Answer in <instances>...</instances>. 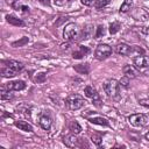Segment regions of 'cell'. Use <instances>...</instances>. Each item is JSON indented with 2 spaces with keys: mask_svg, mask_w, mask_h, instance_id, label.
Segmentation results:
<instances>
[{
  "mask_svg": "<svg viewBox=\"0 0 149 149\" xmlns=\"http://www.w3.org/2000/svg\"><path fill=\"white\" fill-rule=\"evenodd\" d=\"M23 69V64L17 61H3L1 66L2 77H14Z\"/></svg>",
  "mask_w": 149,
  "mask_h": 149,
  "instance_id": "obj_1",
  "label": "cell"
},
{
  "mask_svg": "<svg viewBox=\"0 0 149 149\" xmlns=\"http://www.w3.org/2000/svg\"><path fill=\"white\" fill-rule=\"evenodd\" d=\"M104 91L109 98L116 100L120 98V83L115 79H109L104 84Z\"/></svg>",
  "mask_w": 149,
  "mask_h": 149,
  "instance_id": "obj_2",
  "label": "cell"
},
{
  "mask_svg": "<svg viewBox=\"0 0 149 149\" xmlns=\"http://www.w3.org/2000/svg\"><path fill=\"white\" fill-rule=\"evenodd\" d=\"M79 35H80V30L76 23H68L65 26L63 31V36L65 40L76 41V40H79Z\"/></svg>",
  "mask_w": 149,
  "mask_h": 149,
  "instance_id": "obj_3",
  "label": "cell"
},
{
  "mask_svg": "<svg viewBox=\"0 0 149 149\" xmlns=\"http://www.w3.org/2000/svg\"><path fill=\"white\" fill-rule=\"evenodd\" d=\"M84 104H85V100L78 94H71L65 100L66 107L69 109H71V111H77V109L81 108L84 106Z\"/></svg>",
  "mask_w": 149,
  "mask_h": 149,
  "instance_id": "obj_4",
  "label": "cell"
},
{
  "mask_svg": "<svg viewBox=\"0 0 149 149\" xmlns=\"http://www.w3.org/2000/svg\"><path fill=\"white\" fill-rule=\"evenodd\" d=\"M77 134H70V135H66V136H64V139H63V142H64V144L66 146V147H69V148H73V147H79V148H81V147H87V143L85 142V140L84 139H79V137H77L76 136Z\"/></svg>",
  "mask_w": 149,
  "mask_h": 149,
  "instance_id": "obj_5",
  "label": "cell"
},
{
  "mask_svg": "<svg viewBox=\"0 0 149 149\" xmlns=\"http://www.w3.org/2000/svg\"><path fill=\"white\" fill-rule=\"evenodd\" d=\"M112 54V48L107 44H99L94 51V56L97 59H105Z\"/></svg>",
  "mask_w": 149,
  "mask_h": 149,
  "instance_id": "obj_6",
  "label": "cell"
},
{
  "mask_svg": "<svg viewBox=\"0 0 149 149\" xmlns=\"http://www.w3.org/2000/svg\"><path fill=\"white\" fill-rule=\"evenodd\" d=\"M128 121L134 126V127H142L147 123L148 119L144 114H133L128 118Z\"/></svg>",
  "mask_w": 149,
  "mask_h": 149,
  "instance_id": "obj_7",
  "label": "cell"
},
{
  "mask_svg": "<svg viewBox=\"0 0 149 149\" xmlns=\"http://www.w3.org/2000/svg\"><path fill=\"white\" fill-rule=\"evenodd\" d=\"M84 93H85V95L86 97H88V98H91L92 99V101H93V104L95 105V106H101V101H100V98H99V95H98V93H97V91L92 87V86H86L85 88H84Z\"/></svg>",
  "mask_w": 149,
  "mask_h": 149,
  "instance_id": "obj_8",
  "label": "cell"
},
{
  "mask_svg": "<svg viewBox=\"0 0 149 149\" xmlns=\"http://www.w3.org/2000/svg\"><path fill=\"white\" fill-rule=\"evenodd\" d=\"M135 66L137 69H146L149 68V56H144V55H137L136 57H134L133 59Z\"/></svg>",
  "mask_w": 149,
  "mask_h": 149,
  "instance_id": "obj_9",
  "label": "cell"
},
{
  "mask_svg": "<svg viewBox=\"0 0 149 149\" xmlns=\"http://www.w3.org/2000/svg\"><path fill=\"white\" fill-rule=\"evenodd\" d=\"M38 123H40V126H41L44 130H49V129L51 128V126H52V119H51V116H50L49 114L43 113V114H41L40 118H38Z\"/></svg>",
  "mask_w": 149,
  "mask_h": 149,
  "instance_id": "obj_10",
  "label": "cell"
},
{
  "mask_svg": "<svg viewBox=\"0 0 149 149\" xmlns=\"http://www.w3.org/2000/svg\"><path fill=\"white\" fill-rule=\"evenodd\" d=\"M5 88L10 90V91H21L26 88V83L23 80H14V81H8L3 85Z\"/></svg>",
  "mask_w": 149,
  "mask_h": 149,
  "instance_id": "obj_11",
  "label": "cell"
},
{
  "mask_svg": "<svg viewBox=\"0 0 149 149\" xmlns=\"http://www.w3.org/2000/svg\"><path fill=\"white\" fill-rule=\"evenodd\" d=\"M132 15H133V17H134L135 20H139V21H146V20L149 17L148 13H147L143 8H135V9L133 10Z\"/></svg>",
  "mask_w": 149,
  "mask_h": 149,
  "instance_id": "obj_12",
  "label": "cell"
},
{
  "mask_svg": "<svg viewBox=\"0 0 149 149\" xmlns=\"http://www.w3.org/2000/svg\"><path fill=\"white\" fill-rule=\"evenodd\" d=\"M115 51H116V54H119V55L129 56V55H130V51H132V47H129V45L126 44V43H119V44L115 47Z\"/></svg>",
  "mask_w": 149,
  "mask_h": 149,
  "instance_id": "obj_13",
  "label": "cell"
},
{
  "mask_svg": "<svg viewBox=\"0 0 149 149\" xmlns=\"http://www.w3.org/2000/svg\"><path fill=\"white\" fill-rule=\"evenodd\" d=\"M93 36V26L92 24H86L84 29L80 31L79 40H88Z\"/></svg>",
  "mask_w": 149,
  "mask_h": 149,
  "instance_id": "obj_14",
  "label": "cell"
},
{
  "mask_svg": "<svg viewBox=\"0 0 149 149\" xmlns=\"http://www.w3.org/2000/svg\"><path fill=\"white\" fill-rule=\"evenodd\" d=\"M90 51H91V50H90L87 47L80 45V47H79V50H77V51H73V52H72V57H73V58H76V59H79V58H83L84 56L88 55V54H90Z\"/></svg>",
  "mask_w": 149,
  "mask_h": 149,
  "instance_id": "obj_15",
  "label": "cell"
},
{
  "mask_svg": "<svg viewBox=\"0 0 149 149\" xmlns=\"http://www.w3.org/2000/svg\"><path fill=\"white\" fill-rule=\"evenodd\" d=\"M122 71H123L125 76H127L129 78H135L139 74V71L134 66H132V65H125L123 69H122Z\"/></svg>",
  "mask_w": 149,
  "mask_h": 149,
  "instance_id": "obj_16",
  "label": "cell"
},
{
  "mask_svg": "<svg viewBox=\"0 0 149 149\" xmlns=\"http://www.w3.org/2000/svg\"><path fill=\"white\" fill-rule=\"evenodd\" d=\"M90 122L94 123V125H100V126H105V127H108L109 126V122L107 119L105 118H101V116H94V118H90L88 119Z\"/></svg>",
  "mask_w": 149,
  "mask_h": 149,
  "instance_id": "obj_17",
  "label": "cell"
},
{
  "mask_svg": "<svg viewBox=\"0 0 149 149\" xmlns=\"http://www.w3.org/2000/svg\"><path fill=\"white\" fill-rule=\"evenodd\" d=\"M15 126L23 132H33V126L30 123H28L27 121H16Z\"/></svg>",
  "mask_w": 149,
  "mask_h": 149,
  "instance_id": "obj_18",
  "label": "cell"
},
{
  "mask_svg": "<svg viewBox=\"0 0 149 149\" xmlns=\"http://www.w3.org/2000/svg\"><path fill=\"white\" fill-rule=\"evenodd\" d=\"M6 19H7V22L10 23V24H13V26H17V27H19V26H23V24H24L21 19L16 17L15 15H12V14H10V15L8 14V15L6 16Z\"/></svg>",
  "mask_w": 149,
  "mask_h": 149,
  "instance_id": "obj_19",
  "label": "cell"
},
{
  "mask_svg": "<svg viewBox=\"0 0 149 149\" xmlns=\"http://www.w3.org/2000/svg\"><path fill=\"white\" fill-rule=\"evenodd\" d=\"M12 7L15 8V9H17V10L20 9V10H22V12H26V13H29V10H30V8H29L28 6L22 5L21 0H15V1L12 3Z\"/></svg>",
  "mask_w": 149,
  "mask_h": 149,
  "instance_id": "obj_20",
  "label": "cell"
},
{
  "mask_svg": "<svg viewBox=\"0 0 149 149\" xmlns=\"http://www.w3.org/2000/svg\"><path fill=\"white\" fill-rule=\"evenodd\" d=\"M73 69L78 72V73H84V74H86V73H88V71H90V66H88V64L87 63H85V64H78V65H74L73 66Z\"/></svg>",
  "mask_w": 149,
  "mask_h": 149,
  "instance_id": "obj_21",
  "label": "cell"
},
{
  "mask_svg": "<svg viewBox=\"0 0 149 149\" xmlns=\"http://www.w3.org/2000/svg\"><path fill=\"white\" fill-rule=\"evenodd\" d=\"M69 129H70L72 133H74V134H79V133L81 132V127H80V125H79L76 120H72V121L69 123Z\"/></svg>",
  "mask_w": 149,
  "mask_h": 149,
  "instance_id": "obj_22",
  "label": "cell"
},
{
  "mask_svg": "<svg viewBox=\"0 0 149 149\" xmlns=\"http://www.w3.org/2000/svg\"><path fill=\"white\" fill-rule=\"evenodd\" d=\"M133 7V0H123L121 7H120V12L121 13H127L128 10H130Z\"/></svg>",
  "mask_w": 149,
  "mask_h": 149,
  "instance_id": "obj_23",
  "label": "cell"
},
{
  "mask_svg": "<svg viewBox=\"0 0 149 149\" xmlns=\"http://www.w3.org/2000/svg\"><path fill=\"white\" fill-rule=\"evenodd\" d=\"M120 29H121V24L118 21H114V22H112L109 24V33L111 34H116Z\"/></svg>",
  "mask_w": 149,
  "mask_h": 149,
  "instance_id": "obj_24",
  "label": "cell"
},
{
  "mask_svg": "<svg viewBox=\"0 0 149 149\" xmlns=\"http://www.w3.org/2000/svg\"><path fill=\"white\" fill-rule=\"evenodd\" d=\"M1 99L2 100H9V99H13V94L10 93V90H7L2 86L1 88Z\"/></svg>",
  "mask_w": 149,
  "mask_h": 149,
  "instance_id": "obj_25",
  "label": "cell"
},
{
  "mask_svg": "<svg viewBox=\"0 0 149 149\" xmlns=\"http://www.w3.org/2000/svg\"><path fill=\"white\" fill-rule=\"evenodd\" d=\"M91 140H92V142H93L94 144L100 146V143H101V141H102V137H101V135H100V134L93 133V134L91 135Z\"/></svg>",
  "mask_w": 149,
  "mask_h": 149,
  "instance_id": "obj_26",
  "label": "cell"
},
{
  "mask_svg": "<svg viewBox=\"0 0 149 149\" xmlns=\"http://www.w3.org/2000/svg\"><path fill=\"white\" fill-rule=\"evenodd\" d=\"M105 35V27L102 26V24H100V26H98V28H97V33L94 34V38H100L101 36H104Z\"/></svg>",
  "mask_w": 149,
  "mask_h": 149,
  "instance_id": "obj_27",
  "label": "cell"
},
{
  "mask_svg": "<svg viewBox=\"0 0 149 149\" xmlns=\"http://www.w3.org/2000/svg\"><path fill=\"white\" fill-rule=\"evenodd\" d=\"M108 3H109V0H97L95 3H94V7L97 9H101V8H104Z\"/></svg>",
  "mask_w": 149,
  "mask_h": 149,
  "instance_id": "obj_28",
  "label": "cell"
},
{
  "mask_svg": "<svg viewBox=\"0 0 149 149\" xmlns=\"http://www.w3.org/2000/svg\"><path fill=\"white\" fill-rule=\"evenodd\" d=\"M26 43H28V37H22L21 40L16 41V42H13L12 43V47H22Z\"/></svg>",
  "mask_w": 149,
  "mask_h": 149,
  "instance_id": "obj_29",
  "label": "cell"
},
{
  "mask_svg": "<svg viewBox=\"0 0 149 149\" xmlns=\"http://www.w3.org/2000/svg\"><path fill=\"white\" fill-rule=\"evenodd\" d=\"M129 77H127V76H123L121 79H120V85L121 86H123V87H128V85H129Z\"/></svg>",
  "mask_w": 149,
  "mask_h": 149,
  "instance_id": "obj_30",
  "label": "cell"
},
{
  "mask_svg": "<svg viewBox=\"0 0 149 149\" xmlns=\"http://www.w3.org/2000/svg\"><path fill=\"white\" fill-rule=\"evenodd\" d=\"M44 80H45V73L44 72H41L35 77V81H37V83H43Z\"/></svg>",
  "mask_w": 149,
  "mask_h": 149,
  "instance_id": "obj_31",
  "label": "cell"
},
{
  "mask_svg": "<svg viewBox=\"0 0 149 149\" xmlns=\"http://www.w3.org/2000/svg\"><path fill=\"white\" fill-rule=\"evenodd\" d=\"M95 1H97V0H80V2H81L84 6H87V7L93 6V5L95 3Z\"/></svg>",
  "mask_w": 149,
  "mask_h": 149,
  "instance_id": "obj_32",
  "label": "cell"
},
{
  "mask_svg": "<svg viewBox=\"0 0 149 149\" xmlns=\"http://www.w3.org/2000/svg\"><path fill=\"white\" fill-rule=\"evenodd\" d=\"M140 105H142V106L149 108V99H141V100H140Z\"/></svg>",
  "mask_w": 149,
  "mask_h": 149,
  "instance_id": "obj_33",
  "label": "cell"
},
{
  "mask_svg": "<svg viewBox=\"0 0 149 149\" xmlns=\"http://www.w3.org/2000/svg\"><path fill=\"white\" fill-rule=\"evenodd\" d=\"M41 3H43V5H47V6H49L50 5V1L49 0H38Z\"/></svg>",
  "mask_w": 149,
  "mask_h": 149,
  "instance_id": "obj_34",
  "label": "cell"
},
{
  "mask_svg": "<svg viewBox=\"0 0 149 149\" xmlns=\"http://www.w3.org/2000/svg\"><path fill=\"white\" fill-rule=\"evenodd\" d=\"M55 3H56V5H63L64 1H62V0H55Z\"/></svg>",
  "mask_w": 149,
  "mask_h": 149,
  "instance_id": "obj_35",
  "label": "cell"
},
{
  "mask_svg": "<svg viewBox=\"0 0 149 149\" xmlns=\"http://www.w3.org/2000/svg\"><path fill=\"white\" fill-rule=\"evenodd\" d=\"M144 137H146V140H147V141H149V133H147V134L144 135Z\"/></svg>",
  "mask_w": 149,
  "mask_h": 149,
  "instance_id": "obj_36",
  "label": "cell"
}]
</instances>
